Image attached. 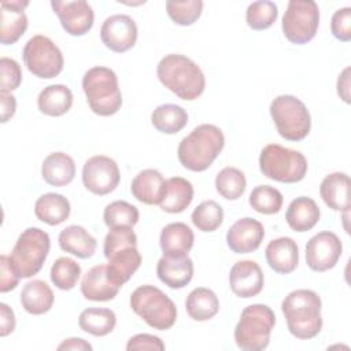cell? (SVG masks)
<instances>
[{"instance_id": "cell-1", "label": "cell", "mask_w": 351, "mask_h": 351, "mask_svg": "<svg viewBox=\"0 0 351 351\" xmlns=\"http://www.w3.org/2000/svg\"><path fill=\"white\" fill-rule=\"evenodd\" d=\"M103 252L108 261V277L119 288L132 278L141 265L137 236L133 228L121 226L110 229L104 239Z\"/></svg>"}, {"instance_id": "cell-2", "label": "cell", "mask_w": 351, "mask_h": 351, "mask_svg": "<svg viewBox=\"0 0 351 351\" xmlns=\"http://www.w3.org/2000/svg\"><path fill=\"white\" fill-rule=\"evenodd\" d=\"M156 75L165 88L182 100L197 99L206 88L202 69L192 59L180 53L163 56L156 66Z\"/></svg>"}, {"instance_id": "cell-3", "label": "cell", "mask_w": 351, "mask_h": 351, "mask_svg": "<svg viewBox=\"0 0 351 351\" xmlns=\"http://www.w3.org/2000/svg\"><path fill=\"white\" fill-rule=\"evenodd\" d=\"M321 298L311 289L289 292L281 303L288 330L300 340L315 337L322 329Z\"/></svg>"}, {"instance_id": "cell-4", "label": "cell", "mask_w": 351, "mask_h": 351, "mask_svg": "<svg viewBox=\"0 0 351 351\" xmlns=\"http://www.w3.org/2000/svg\"><path fill=\"white\" fill-rule=\"evenodd\" d=\"M223 145L222 130L215 125L202 123L180 141L177 156L185 169L204 171L221 154Z\"/></svg>"}, {"instance_id": "cell-5", "label": "cell", "mask_w": 351, "mask_h": 351, "mask_svg": "<svg viewBox=\"0 0 351 351\" xmlns=\"http://www.w3.org/2000/svg\"><path fill=\"white\" fill-rule=\"evenodd\" d=\"M82 89L90 110L100 117H110L119 111L122 93L117 74L104 66L89 69L82 77Z\"/></svg>"}, {"instance_id": "cell-6", "label": "cell", "mask_w": 351, "mask_h": 351, "mask_svg": "<svg viewBox=\"0 0 351 351\" xmlns=\"http://www.w3.org/2000/svg\"><path fill=\"white\" fill-rule=\"evenodd\" d=\"M276 324L274 311L262 303L247 306L234 328V341L243 351H262L269 346Z\"/></svg>"}, {"instance_id": "cell-7", "label": "cell", "mask_w": 351, "mask_h": 351, "mask_svg": "<svg viewBox=\"0 0 351 351\" xmlns=\"http://www.w3.org/2000/svg\"><path fill=\"white\" fill-rule=\"evenodd\" d=\"M132 310L156 330L170 329L177 319L174 302L158 287L141 285L130 295Z\"/></svg>"}, {"instance_id": "cell-8", "label": "cell", "mask_w": 351, "mask_h": 351, "mask_svg": "<svg viewBox=\"0 0 351 351\" xmlns=\"http://www.w3.org/2000/svg\"><path fill=\"white\" fill-rule=\"evenodd\" d=\"M259 169L270 180L293 184L304 178L307 173L306 156L295 149L278 144H267L259 155Z\"/></svg>"}, {"instance_id": "cell-9", "label": "cell", "mask_w": 351, "mask_h": 351, "mask_svg": "<svg viewBox=\"0 0 351 351\" xmlns=\"http://www.w3.org/2000/svg\"><path fill=\"white\" fill-rule=\"evenodd\" d=\"M49 248L51 240L47 232L40 228L25 229L10 254L15 273L21 278H29L37 274L48 256Z\"/></svg>"}, {"instance_id": "cell-10", "label": "cell", "mask_w": 351, "mask_h": 351, "mask_svg": "<svg viewBox=\"0 0 351 351\" xmlns=\"http://www.w3.org/2000/svg\"><path fill=\"white\" fill-rule=\"evenodd\" d=\"M270 115L278 134L289 141H300L310 133L311 117L304 103L292 95H280L270 104Z\"/></svg>"}, {"instance_id": "cell-11", "label": "cell", "mask_w": 351, "mask_h": 351, "mask_svg": "<svg viewBox=\"0 0 351 351\" xmlns=\"http://www.w3.org/2000/svg\"><path fill=\"white\" fill-rule=\"evenodd\" d=\"M282 33L292 44L311 41L319 26V8L313 0H291L282 16Z\"/></svg>"}, {"instance_id": "cell-12", "label": "cell", "mask_w": 351, "mask_h": 351, "mask_svg": "<svg viewBox=\"0 0 351 351\" xmlns=\"http://www.w3.org/2000/svg\"><path fill=\"white\" fill-rule=\"evenodd\" d=\"M22 56L27 70L38 78L49 80L59 75L63 70V53L47 36H33L25 44Z\"/></svg>"}, {"instance_id": "cell-13", "label": "cell", "mask_w": 351, "mask_h": 351, "mask_svg": "<svg viewBox=\"0 0 351 351\" xmlns=\"http://www.w3.org/2000/svg\"><path fill=\"white\" fill-rule=\"evenodd\" d=\"M121 180L118 165L106 155L89 158L82 167L84 186L95 195L103 196L112 192Z\"/></svg>"}, {"instance_id": "cell-14", "label": "cell", "mask_w": 351, "mask_h": 351, "mask_svg": "<svg viewBox=\"0 0 351 351\" xmlns=\"http://www.w3.org/2000/svg\"><path fill=\"white\" fill-rule=\"evenodd\" d=\"M343 252V244L333 232L314 234L306 245V263L314 271H326L336 266Z\"/></svg>"}, {"instance_id": "cell-15", "label": "cell", "mask_w": 351, "mask_h": 351, "mask_svg": "<svg viewBox=\"0 0 351 351\" xmlns=\"http://www.w3.org/2000/svg\"><path fill=\"white\" fill-rule=\"evenodd\" d=\"M100 38L112 52H126L133 48L137 41V25L129 15H111L104 19L100 27Z\"/></svg>"}, {"instance_id": "cell-16", "label": "cell", "mask_w": 351, "mask_h": 351, "mask_svg": "<svg viewBox=\"0 0 351 351\" xmlns=\"http://www.w3.org/2000/svg\"><path fill=\"white\" fill-rule=\"evenodd\" d=\"M51 7L58 15L62 27L70 36H84L92 29L95 14L88 1L52 0Z\"/></svg>"}, {"instance_id": "cell-17", "label": "cell", "mask_w": 351, "mask_h": 351, "mask_svg": "<svg viewBox=\"0 0 351 351\" xmlns=\"http://www.w3.org/2000/svg\"><path fill=\"white\" fill-rule=\"evenodd\" d=\"M263 271L255 261H239L229 273V285L232 292L239 298H254L263 288Z\"/></svg>"}, {"instance_id": "cell-18", "label": "cell", "mask_w": 351, "mask_h": 351, "mask_svg": "<svg viewBox=\"0 0 351 351\" xmlns=\"http://www.w3.org/2000/svg\"><path fill=\"white\" fill-rule=\"evenodd\" d=\"M265 237L263 225L250 217L237 219L226 233L228 247L234 254H250L259 248Z\"/></svg>"}, {"instance_id": "cell-19", "label": "cell", "mask_w": 351, "mask_h": 351, "mask_svg": "<svg viewBox=\"0 0 351 351\" xmlns=\"http://www.w3.org/2000/svg\"><path fill=\"white\" fill-rule=\"evenodd\" d=\"M0 5V43L10 45L16 43L27 29V16L23 10L29 1L3 0Z\"/></svg>"}, {"instance_id": "cell-20", "label": "cell", "mask_w": 351, "mask_h": 351, "mask_svg": "<svg viewBox=\"0 0 351 351\" xmlns=\"http://www.w3.org/2000/svg\"><path fill=\"white\" fill-rule=\"evenodd\" d=\"M195 236L192 229L182 222H171L166 225L159 237L163 256L185 258L193 247Z\"/></svg>"}, {"instance_id": "cell-21", "label": "cell", "mask_w": 351, "mask_h": 351, "mask_svg": "<svg viewBox=\"0 0 351 351\" xmlns=\"http://www.w3.org/2000/svg\"><path fill=\"white\" fill-rule=\"evenodd\" d=\"M118 291L119 287H117L108 277L107 265H96L90 267L81 281V293L88 300H112L118 295Z\"/></svg>"}, {"instance_id": "cell-22", "label": "cell", "mask_w": 351, "mask_h": 351, "mask_svg": "<svg viewBox=\"0 0 351 351\" xmlns=\"http://www.w3.org/2000/svg\"><path fill=\"white\" fill-rule=\"evenodd\" d=\"M265 255L269 266L278 274L292 273L299 263V248L291 237L271 240L266 247Z\"/></svg>"}, {"instance_id": "cell-23", "label": "cell", "mask_w": 351, "mask_h": 351, "mask_svg": "<svg viewBox=\"0 0 351 351\" xmlns=\"http://www.w3.org/2000/svg\"><path fill=\"white\" fill-rule=\"evenodd\" d=\"M319 195L324 203L336 211L348 210L351 204V181L346 173H332L319 185Z\"/></svg>"}, {"instance_id": "cell-24", "label": "cell", "mask_w": 351, "mask_h": 351, "mask_svg": "<svg viewBox=\"0 0 351 351\" xmlns=\"http://www.w3.org/2000/svg\"><path fill=\"white\" fill-rule=\"evenodd\" d=\"M165 186L166 180L160 171L155 169H145L133 178L130 192L138 202L154 206L160 203L165 193Z\"/></svg>"}, {"instance_id": "cell-25", "label": "cell", "mask_w": 351, "mask_h": 351, "mask_svg": "<svg viewBox=\"0 0 351 351\" xmlns=\"http://www.w3.org/2000/svg\"><path fill=\"white\" fill-rule=\"evenodd\" d=\"M156 274L165 285L173 289H180L191 282L193 277V262L189 256H162L156 265Z\"/></svg>"}, {"instance_id": "cell-26", "label": "cell", "mask_w": 351, "mask_h": 351, "mask_svg": "<svg viewBox=\"0 0 351 351\" xmlns=\"http://www.w3.org/2000/svg\"><path fill=\"white\" fill-rule=\"evenodd\" d=\"M319 215V207L315 200L307 196H299L289 203L285 219L292 230L307 232L318 223Z\"/></svg>"}, {"instance_id": "cell-27", "label": "cell", "mask_w": 351, "mask_h": 351, "mask_svg": "<svg viewBox=\"0 0 351 351\" xmlns=\"http://www.w3.org/2000/svg\"><path fill=\"white\" fill-rule=\"evenodd\" d=\"M59 247L77 258H90L97 247L96 239L82 226L70 225L64 228L58 237Z\"/></svg>"}, {"instance_id": "cell-28", "label": "cell", "mask_w": 351, "mask_h": 351, "mask_svg": "<svg viewBox=\"0 0 351 351\" xmlns=\"http://www.w3.org/2000/svg\"><path fill=\"white\" fill-rule=\"evenodd\" d=\"M43 180L52 186L69 185L75 176V163L64 152L49 154L41 165Z\"/></svg>"}, {"instance_id": "cell-29", "label": "cell", "mask_w": 351, "mask_h": 351, "mask_svg": "<svg viewBox=\"0 0 351 351\" xmlns=\"http://www.w3.org/2000/svg\"><path fill=\"white\" fill-rule=\"evenodd\" d=\"M55 296L51 287L43 280H33L25 284L21 291V304L29 314L41 315L51 310Z\"/></svg>"}, {"instance_id": "cell-30", "label": "cell", "mask_w": 351, "mask_h": 351, "mask_svg": "<svg viewBox=\"0 0 351 351\" xmlns=\"http://www.w3.org/2000/svg\"><path fill=\"white\" fill-rule=\"evenodd\" d=\"M193 199L192 184L182 177H171L166 180L165 193L159 207L170 214L182 213Z\"/></svg>"}, {"instance_id": "cell-31", "label": "cell", "mask_w": 351, "mask_h": 351, "mask_svg": "<svg viewBox=\"0 0 351 351\" xmlns=\"http://www.w3.org/2000/svg\"><path fill=\"white\" fill-rule=\"evenodd\" d=\"M70 202L60 193H45L36 200L34 214L41 221L51 226L64 222L70 215Z\"/></svg>"}, {"instance_id": "cell-32", "label": "cell", "mask_w": 351, "mask_h": 351, "mask_svg": "<svg viewBox=\"0 0 351 351\" xmlns=\"http://www.w3.org/2000/svg\"><path fill=\"white\" fill-rule=\"evenodd\" d=\"M38 110L49 117H60L73 106V93L69 86L53 84L45 86L37 97Z\"/></svg>"}, {"instance_id": "cell-33", "label": "cell", "mask_w": 351, "mask_h": 351, "mask_svg": "<svg viewBox=\"0 0 351 351\" xmlns=\"http://www.w3.org/2000/svg\"><path fill=\"white\" fill-rule=\"evenodd\" d=\"M185 308L193 321H208L219 311V300L214 291L199 287L186 296Z\"/></svg>"}, {"instance_id": "cell-34", "label": "cell", "mask_w": 351, "mask_h": 351, "mask_svg": "<svg viewBox=\"0 0 351 351\" xmlns=\"http://www.w3.org/2000/svg\"><path fill=\"white\" fill-rule=\"evenodd\" d=\"M80 328L96 337L111 333L117 325V315L111 308L89 307L81 311L78 317Z\"/></svg>"}, {"instance_id": "cell-35", "label": "cell", "mask_w": 351, "mask_h": 351, "mask_svg": "<svg viewBox=\"0 0 351 351\" xmlns=\"http://www.w3.org/2000/svg\"><path fill=\"white\" fill-rule=\"evenodd\" d=\"M154 128L165 134H176L188 123L186 111L177 104H160L151 114Z\"/></svg>"}, {"instance_id": "cell-36", "label": "cell", "mask_w": 351, "mask_h": 351, "mask_svg": "<svg viewBox=\"0 0 351 351\" xmlns=\"http://www.w3.org/2000/svg\"><path fill=\"white\" fill-rule=\"evenodd\" d=\"M247 186V180L244 173L237 167H223L215 177V189L217 192L228 199L236 200L239 199Z\"/></svg>"}, {"instance_id": "cell-37", "label": "cell", "mask_w": 351, "mask_h": 351, "mask_svg": "<svg viewBox=\"0 0 351 351\" xmlns=\"http://www.w3.org/2000/svg\"><path fill=\"white\" fill-rule=\"evenodd\" d=\"M138 217L140 214L137 207L125 200H115L110 203L103 213V219L108 229L121 226L133 228L138 222Z\"/></svg>"}, {"instance_id": "cell-38", "label": "cell", "mask_w": 351, "mask_h": 351, "mask_svg": "<svg viewBox=\"0 0 351 351\" xmlns=\"http://www.w3.org/2000/svg\"><path fill=\"white\" fill-rule=\"evenodd\" d=\"M51 281L62 291L73 289L81 276V266L69 256L58 258L51 267Z\"/></svg>"}, {"instance_id": "cell-39", "label": "cell", "mask_w": 351, "mask_h": 351, "mask_svg": "<svg viewBox=\"0 0 351 351\" xmlns=\"http://www.w3.org/2000/svg\"><path fill=\"white\" fill-rule=\"evenodd\" d=\"M284 197L278 189L270 185H258L250 193V206L261 214H276L282 207Z\"/></svg>"}, {"instance_id": "cell-40", "label": "cell", "mask_w": 351, "mask_h": 351, "mask_svg": "<svg viewBox=\"0 0 351 351\" xmlns=\"http://www.w3.org/2000/svg\"><path fill=\"white\" fill-rule=\"evenodd\" d=\"M191 219L199 230L214 232L222 225L223 210L215 200H204L192 211Z\"/></svg>"}, {"instance_id": "cell-41", "label": "cell", "mask_w": 351, "mask_h": 351, "mask_svg": "<svg viewBox=\"0 0 351 351\" xmlns=\"http://www.w3.org/2000/svg\"><path fill=\"white\" fill-rule=\"evenodd\" d=\"M278 16V8L273 1H254L245 11L247 25L252 30L269 29Z\"/></svg>"}, {"instance_id": "cell-42", "label": "cell", "mask_w": 351, "mask_h": 351, "mask_svg": "<svg viewBox=\"0 0 351 351\" xmlns=\"http://www.w3.org/2000/svg\"><path fill=\"white\" fill-rule=\"evenodd\" d=\"M166 11L170 19L180 26H189L195 23L203 11L202 0H184V1H166Z\"/></svg>"}, {"instance_id": "cell-43", "label": "cell", "mask_w": 351, "mask_h": 351, "mask_svg": "<svg viewBox=\"0 0 351 351\" xmlns=\"http://www.w3.org/2000/svg\"><path fill=\"white\" fill-rule=\"evenodd\" d=\"M0 73H1V78H0L1 92L10 93L11 90H15L21 85L22 71L16 60L3 56L0 59Z\"/></svg>"}, {"instance_id": "cell-44", "label": "cell", "mask_w": 351, "mask_h": 351, "mask_svg": "<svg viewBox=\"0 0 351 351\" xmlns=\"http://www.w3.org/2000/svg\"><path fill=\"white\" fill-rule=\"evenodd\" d=\"M330 30H332V34L343 43H348L351 40V8L350 7H343L335 11L330 21Z\"/></svg>"}, {"instance_id": "cell-45", "label": "cell", "mask_w": 351, "mask_h": 351, "mask_svg": "<svg viewBox=\"0 0 351 351\" xmlns=\"http://www.w3.org/2000/svg\"><path fill=\"white\" fill-rule=\"evenodd\" d=\"M128 351H136V350H158L163 351L165 350V343L154 335L149 333H138L134 335L128 340L126 344Z\"/></svg>"}, {"instance_id": "cell-46", "label": "cell", "mask_w": 351, "mask_h": 351, "mask_svg": "<svg viewBox=\"0 0 351 351\" xmlns=\"http://www.w3.org/2000/svg\"><path fill=\"white\" fill-rule=\"evenodd\" d=\"M19 276L15 273L10 256H0V292L5 293L11 289H15L19 282Z\"/></svg>"}, {"instance_id": "cell-47", "label": "cell", "mask_w": 351, "mask_h": 351, "mask_svg": "<svg viewBox=\"0 0 351 351\" xmlns=\"http://www.w3.org/2000/svg\"><path fill=\"white\" fill-rule=\"evenodd\" d=\"M15 324L16 322L12 308L5 303H0V336L5 337L7 335L12 333Z\"/></svg>"}, {"instance_id": "cell-48", "label": "cell", "mask_w": 351, "mask_h": 351, "mask_svg": "<svg viewBox=\"0 0 351 351\" xmlns=\"http://www.w3.org/2000/svg\"><path fill=\"white\" fill-rule=\"evenodd\" d=\"M0 104H1V115L0 119L3 123H5L10 118L14 117L16 110V100L15 97L8 92H0Z\"/></svg>"}, {"instance_id": "cell-49", "label": "cell", "mask_w": 351, "mask_h": 351, "mask_svg": "<svg viewBox=\"0 0 351 351\" xmlns=\"http://www.w3.org/2000/svg\"><path fill=\"white\" fill-rule=\"evenodd\" d=\"M337 95L344 103H350V67H346L337 78Z\"/></svg>"}, {"instance_id": "cell-50", "label": "cell", "mask_w": 351, "mask_h": 351, "mask_svg": "<svg viewBox=\"0 0 351 351\" xmlns=\"http://www.w3.org/2000/svg\"><path fill=\"white\" fill-rule=\"evenodd\" d=\"M58 350H77V351H92V346L81 337H70L58 346Z\"/></svg>"}]
</instances>
